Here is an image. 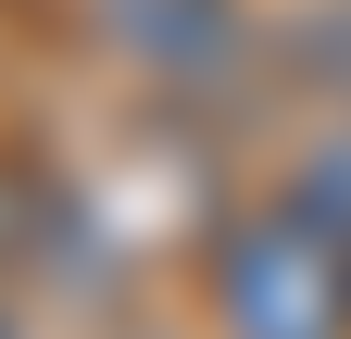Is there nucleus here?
<instances>
[{"label": "nucleus", "mask_w": 351, "mask_h": 339, "mask_svg": "<svg viewBox=\"0 0 351 339\" xmlns=\"http://www.w3.org/2000/svg\"><path fill=\"white\" fill-rule=\"evenodd\" d=\"M213 314L226 339H339L351 327V251H326L301 214H239L213 239Z\"/></svg>", "instance_id": "1"}, {"label": "nucleus", "mask_w": 351, "mask_h": 339, "mask_svg": "<svg viewBox=\"0 0 351 339\" xmlns=\"http://www.w3.org/2000/svg\"><path fill=\"white\" fill-rule=\"evenodd\" d=\"M88 13H101V38L138 75H176V89L239 63V0H88Z\"/></svg>", "instance_id": "2"}, {"label": "nucleus", "mask_w": 351, "mask_h": 339, "mask_svg": "<svg viewBox=\"0 0 351 339\" xmlns=\"http://www.w3.org/2000/svg\"><path fill=\"white\" fill-rule=\"evenodd\" d=\"M276 214H301L326 251H351V139H314V151L289 163V176H276Z\"/></svg>", "instance_id": "3"}, {"label": "nucleus", "mask_w": 351, "mask_h": 339, "mask_svg": "<svg viewBox=\"0 0 351 339\" xmlns=\"http://www.w3.org/2000/svg\"><path fill=\"white\" fill-rule=\"evenodd\" d=\"M0 339H13V314H0Z\"/></svg>", "instance_id": "4"}]
</instances>
